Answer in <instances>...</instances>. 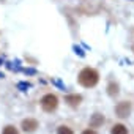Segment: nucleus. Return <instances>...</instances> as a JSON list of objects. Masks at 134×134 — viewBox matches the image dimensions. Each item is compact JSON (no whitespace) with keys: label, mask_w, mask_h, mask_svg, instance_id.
Returning a JSON list of instances; mask_svg holds the SVG:
<instances>
[{"label":"nucleus","mask_w":134,"mask_h":134,"mask_svg":"<svg viewBox=\"0 0 134 134\" xmlns=\"http://www.w3.org/2000/svg\"><path fill=\"white\" fill-rule=\"evenodd\" d=\"M110 134H128V129L125 128V125H121V123H117V125H114V126H112V131H110Z\"/></svg>","instance_id":"0eeeda50"},{"label":"nucleus","mask_w":134,"mask_h":134,"mask_svg":"<svg viewBox=\"0 0 134 134\" xmlns=\"http://www.w3.org/2000/svg\"><path fill=\"white\" fill-rule=\"evenodd\" d=\"M81 101H82V96L81 95H68V96H66V103H68L70 106H73V107L79 106Z\"/></svg>","instance_id":"423d86ee"},{"label":"nucleus","mask_w":134,"mask_h":134,"mask_svg":"<svg viewBox=\"0 0 134 134\" xmlns=\"http://www.w3.org/2000/svg\"><path fill=\"white\" fill-rule=\"evenodd\" d=\"M57 106H58V99H57L55 95L49 93V95L43 96V99H41V107H43L46 112H52V110H55Z\"/></svg>","instance_id":"f03ea898"},{"label":"nucleus","mask_w":134,"mask_h":134,"mask_svg":"<svg viewBox=\"0 0 134 134\" xmlns=\"http://www.w3.org/2000/svg\"><path fill=\"white\" fill-rule=\"evenodd\" d=\"M22 128H24L25 132H33V131L38 128V121L33 120V118H27V120L22 121Z\"/></svg>","instance_id":"20e7f679"},{"label":"nucleus","mask_w":134,"mask_h":134,"mask_svg":"<svg viewBox=\"0 0 134 134\" xmlns=\"http://www.w3.org/2000/svg\"><path fill=\"white\" fill-rule=\"evenodd\" d=\"M107 93H109L110 96L118 95V85H117L115 82H110V84H109V87H107Z\"/></svg>","instance_id":"6e6552de"},{"label":"nucleus","mask_w":134,"mask_h":134,"mask_svg":"<svg viewBox=\"0 0 134 134\" xmlns=\"http://www.w3.org/2000/svg\"><path fill=\"white\" fill-rule=\"evenodd\" d=\"M57 134H74L68 126H60L58 128V131H57Z\"/></svg>","instance_id":"1a4fd4ad"},{"label":"nucleus","mask_w":134,"mask_h":134,"mask_svg":"<svg viewBox=\"0 0 134 134\" xmlns=\"http://www.w3.org/2000/svg\"><path fill=\"white\" fill-rule=\"evenodd\" d=\"M82 134H96V131H93V129H85Z\"/></svg>","instance_id":"9b49d317"},{"label":"nucleus","mask_w":134,"mask_h":134,"mask_svg":"<svg viewBox=\"0 0 134 134\" xmlns=\"http://www.w3.org/2000/svg\"><path fill=\"white\" fill-rule=\"evenodd\" d=\"M99 81V74L96 70L93 68H85L79 73V84L84 85V87H95Z\"/></svg>","instance_id":"f257e3e1"},{"label":"nucleus","mask_w":134,"mask_h":134,"mask_svg":"<svg viewBox=\"0 0 134 134\" xmlns=\"http://www.w3.org/2000/svg\"><path fill=\"white\" fill-rule=\"evenodd\" d=\"M115 114L120 117V118H126L129 114H131V103L129 101H121L117 104L115 107Z\"/></svg>","instance_id":"7ed1b4c3"},{"label":"nucleus","mask_w":134,"mask_h":134,"mask_svg":"<svg viewBox=\"0 0 134 134\" xmlns=\"http://www.w3.org/2000/svg\"><path fill=\"white\" fill-rule=\"evenodd\" d=\"M3 134H19V132L16 131L14 126H7V128L3 129Z\"/></svg>","instance_id":"9d476101"},{"label":"nucleus","mask_w":134,"mask_h":134,"mask_svg":"<svg viewBox=\"0 0 134 134\" xmlns=\"http://www.w3.org/2000/svg\"><path fill=\"white\" fill-rule=\"evenodd\" d=\"M104 123V117L101 115V114H95L93 117H92V120H90V126L92 128H98V126H101Z\"/></svg>","instance_id":"39448f33"}]
</instances>
